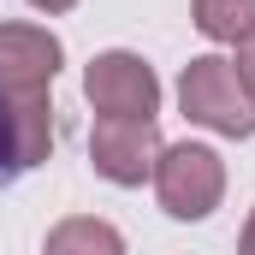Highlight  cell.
I'll use <instances>...</instances> for the list:
<instances>
[{
    "mask_svg": "<svg viewBox=\"0 0 255 255\" xmlns=\"http://www.w3.org/2000/svg\"><path fill=\"white\" fill-rule=\"evenodd\" d=\"M154 196L172 220H208L226 196V160L208 142H172L154 154Z\"/></svg>",
    "mask_w": 255,
    "mask_h": 255,
    "instance_id": "7a4b0ae2",
    "label": "cell"
},
{
    "mask_svg": "<svg viewBox=\"0 0 255 255\" xmlns=\"http://www.w3.org/2000/svg\"><path fill=\"white\" fill-rule=\"evenodd\" d=\"M160 130L154 119H95L89 136V160L107 184H142L154 178V154H160Z\"/></svg>",
    "mask_w": 255,
    "mask_h": 255,
    "instance_id": "277c9868",
    "label": "cell"
},
{
    "mask_svg": "<svg viewBox=\"0 0 255 255\" xmlns=\"http://www.w3.org/2000/svg\"><path fill=\"white\" fill-rule=\"evenodd\" d=\"M196 30L208 36V42H250L255 36V0H196Z\"/></svg>",
    "mask_w": 255,
    "mask_h": 255,
    "instance_id": "52a82bcc",
    "label": "cell"
},
{
    "mask_svg": "<svg viewBox=\"0 0 255 255\" xmlns=\"http://www.w3.org/2000/svg\"><path fill=\"white\" fill-rule=\"evenodd\" d=\"M83 95L101 119H154L160 113V77L142 54L107 48L83 65Z\"/></svg>",
    "mask_w": 255,
    "mask_h": 255,
    "instance_id": "3957f363",
    "label": "cell"
},
{
    "mask_svg": "<svg viewBox=\"0 0 255 255\" xmlns=\"http://www.w3.org/2000/svg\"><path fill=\"white\" fill-rule=\"evenodd\" d=\"M30 6H36V12H48V18H54V12H71V6H77V0H30Z\"/></svg>",
    "mask_w": 255,
    "mask_h": 255,
    "instance_id": "8fae6325",
    "label": "cell"
},
{
    "mask_svg": "<svg viewBox=\"0 0 255 255\" xmlns=\"http://www.w3.org/2000/svg\"><path fill=\"white\" fill-rule=\"evenodd\" d=\"M232 65H238V77H244V89H250V101H255V36L238 42V60H232Z\"/></svg>",
    "mask_w": 255,
    "mask_h": 255,
    "instance_id": "ba28073f",
    "label": "cell"
},
{
    "mask_svg": "<svg viewBox=\"0 0 255 255\" xmlns=\"http://www.w3.org/2000/svg\"><path fill=\"white\" fill-rule=\"evenodd\" d=\"M238 255H255V208H250V220H244V238H238Z\"/></svg>",
    "mask_w": 255,
    "mask_h": 255,
    "instance_id": "30bf717a",
    "label": "cell"
},
{
    "mask_svg": "<svg viewBox=\"0 0 255 255\" xmlns=\"http://www.w3.org/2000/svg\"><path fill=\"white\" fill-rule=\"evenodd\" d=\"M65 65V48L42 24H0V95L12 89H48Z\"/></svg>",
    "mask_w": 255,
    "mask_h": 255,
    "instance_id": "5b68a950",
    "label": "cell"
},
{
    "mask_svg": "<svg viewBox=\"0 0 255 255\" xmlns=\"http://www.w3.org/2000/svg\"><path fill=\"white\" fill-rule=\"evenodd\" d=\"M42 255H125V238H119V226L101 220V214H71V220H60V226L48 232Z\"/></svg>",
    "mask_w": 255,
    "mask_h": 255,
    "instance_id": "8992f818",
    "label": "cell"
},
{
    "mask_svg": "<svg viewBox=\"0 0 255 255\" xmlns=\"http://www.w3.org/2000/svg\"><path fill=\"white\" fill-rule=\"evenodd\" d=\"M6 166H18V160H12V125H6V101H0V172H6Z\"/></svg>",
    "mask_w": 255,
    "mask_h": 255,
    "instance_id": "9c48e42d",
    "label": "cell"
},
{
    "mask_svg": "<svg viewBox=\"0 0 255 255\" xmlns=\"http://www.w3.org/2000/svg\"><path fill=\"white\" fill-rule=\"evenodd\" d=\"M178 107L184 119L202 130H220V136H255V101L238 77V65L220 60V54H202L184 65L178 77Z\"/></svg>",
    "mask_w": 255,
    "mask_h": 255,
    "instance_id": "6da1fadb",
    "label": "cell"
}]
</instances>
